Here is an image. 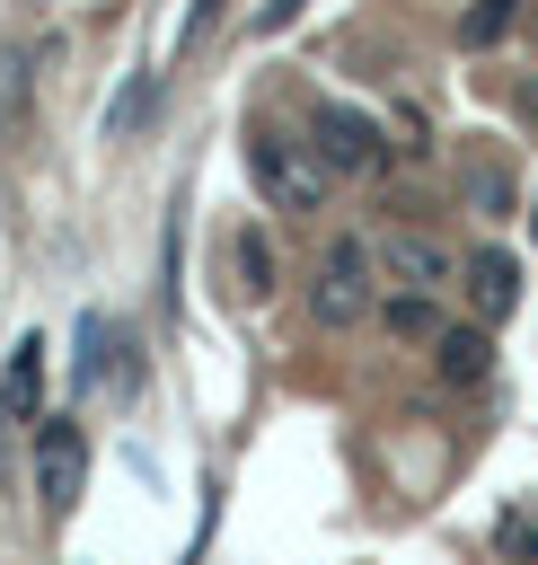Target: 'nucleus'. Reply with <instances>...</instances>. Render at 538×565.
<instances>
[{"mask_svg": "<svg viewBox=\"0 0 538 565\" xmlns=\"http://www.w3.org/2000/svg\"><path fill=\"white\" fill-rule=\"evenodd\" d=\"M247 177H256V194L273 203V212H326V194H335V177H326V159L309 150V141H291V132H265L256 124V141H247Z\"/></svg>", "mask_w": 538, "mask_h": 565, "instance_id": "1", "label": "nucleus"}, {"mask_svg": "<svg viewBox=\"0 0 538 565\" xmlns=\"http://www.w3.org/2000/svg\"><path fill=\"white\" fill-rule=\"evenodd\" d=\"M370 309H379V256H370V238H335L309 274V318L318 327H362Z\"/></svg>", "mask_w": 538, "mask_h": 565, "instance_id": "2", "label": "nucleus"}, {"mask_svg": "<svg viewBox=\"0 0 538 565\" xmlns=\"http://www.w3.org/2000/svg\"><path fill=\"white\" fill-rule=\"evenodd\" d=\"M309 150L326 159V177H379L388 159H397V141L362 115V106H318V132H309Z\"/></svg>", "mask_w": 538, "mask_h": 565, "instance_id": "3", "label": "nucleus"}, {"mask_svg": "<svg viewBox=\"0 0 538 565\" xmlns=\"http://www.w3.org/2000/svg\"><path fill=\"white\" fill-rule=\"evenodd\" d=\"M79 486H88V441H79L71 415H44V433H35V503H44V521H71Z\"/></svg>", "mask_w": 538, "mask_h": 565, "instance_id": "4", "label": "nucleus"}, {"mask_svg": "<svg viewBox=\"0 0 538 565\" xmlns=\"http://www.w3.org/2000/svg\"><path fill=\"white\" fill-rule=\"evenodd\" d=\"M370 256H379L388 291H423V300H441V291L459 282V256H450V247H441L432 230H406V221H397V230H388V238H379Z\"/></svg>", "mask_w": 538, "mask_h": 565, "instance_id": "5", "label": "nucleus"}, {"mask_svg": "<svg viewBox=\"0 0 538 565\" xmlns=\"http://www.w3.org/2000/svg\"><path fill=\"white\" fill-rule=\"evenodd\" d=\"M459 291H467V309H476V327H503V318L520 309V265H512L503 247H476V256L459 265Z\"/></svg>", "mask_w": 538, "mask_h": 565, "instance_id": "6", "label": "nucleus"}, {"mask_svg": "<svg viewBox=\"0 0 538 565\" xmlns=\"http://www.w3.org/2000/svg\"><path fill=\"white\" fill-rule=\"evenodd\" d=\"M432 371L450 380V388H485V371H494V327H441L432 335Z\"/></svg>", "mask_w": 538, "mask_h": 565, "instance_id": "7", "label": "nucleus"}, {"mask_svg": "<svg viewBox=\"0 0 538 565\" xmlns=\"http://www.w3.org/2000/svg\"><path fill=\"white\" fill-rule=\"evenodd\" d=\"M459 194H467L476 221H512V212H520V185H512V159H503V150H476L467 177H459Z\"/></svg>", "mask_w": 538, "mask_h": 565, "instance_id": "8", "label": "nucleus"}, {"mask_svg": "<svg viewBox=\"0 0 538 565\" xmlns=\"http://www.w3.org/2000/svg\"><path fill=\"white\" fill-rule=\"evenodd\" d=\"M35 397H44V335H26L9 353V380H0V424H35Z\"/></svg>", "mask_w": 538, "mask_h": 565, "instance_id": "9", "label": "nucleus"}, {"mask_svg": "<svg viewBox=\"0 0 538 565\" xmlns=\"http://www.w3.org/2000/svg\"><path fill=\"white\" fill-rule=\"evenodd\" d=\"M379 318H388V335H441V300H423V291H379Z\"/></svg>", "mask_w": 538, "mask_h": 565, "instance_id": "10", "label": "nucleus"}, {"mask_svg": "<svg viewBox=\"0 0 538 565\" xmlns=\"http://www.w3.org/2000/svg\"><path fill=\"white\" fill-rule=\"evenodd\" d=\"M26 53H0V141H18L26 132Z\"/></svg>", "mask_w": 538, "mask_h": 565, "instance_id": "11", "label": "nucleus"}, {"mask_svg": "<svg viewBox=\"0 0 538 565\" xmlns=\"http://www.w3.org/2000/svg\"><path fill=\"white\" fill-rule=\"evenodd\" d=\"M273 274H282V265H273L265 230H238V291H247V300H265V291H273Z\"/></svg>", "mask_w": 538, "mask_h": 565, "instance_id": "12", "label": "nucleus"}, {"mask_svg": "<svg viewBox=\"0 0 538 565\" xmlns=\"http://www.w3.org/2000/svg\"><path fill=\"white\" fill-rule=\"evenodd\" d=\"M512 9H520V0H476V9L459 18V44H494V35L512 26Z\"/></svg>", "mask_w": 538, "mask_h": 565, "instance_id": "13", "label": "nucleus"}, {"mask_svg": "<svg viewBox=\"0 0 538 565\" xmlns=\"http://www.w3.org/2000/svg\"><path fill=\"white\" fill-rule=\"evenodd\" d=\"M503 547H512V556H538V512H512V521H503Z\"/></svg>", "mask_w": 538, "mask_h": 565, "instance_id": "14", "label": "nucleus"}, {"mask_svg": "<svg viewBox=\"0 0 538 565\" xmlns=\"http://www.w3.org/2000/svg\"><path fill=\"white\" fill-rule=\"evenodd\" d=\"M300 9H309V0H265V18H256V26H265V35H273V26H291V18H300Z\"/></svg>", "mask_w": 538, "mask_h": 565, "instance_id": "15", "label": "nucleus"}, {"mask_svg": "<svg viewBox=\"0 0 538 565\" xmlns=\"http://www.w3.org/2000/svg\"><path fill=\"white\" fill-rule=\"evenodd\" d=\"M212 18H220V0H194V18H185V35H203Z\"/></svg>", "mask_w": 538, "mask_h": 565, "instance_id": "16", "label": "nucleus"}, {"mask_svg": "<svg viewBox=\"0 0 538 565\" xmlns=\"http://www.w3.org/2000/svg\"><path fill=\"white\" fill-rule=\"evenodd\" d=\"M520 115H529V124H538V71H529V79H520Z\"/></svg>", "mask_w": 538, "mask_h": 565, "instance_id": "17", "label": "nucleus"}, {"mask_svg": "<svg viewBox=\"0 0 538 565\" xmlns=\"http://www.w3.org/2000/svg\"><path fill=\"white\" fill-rule=\"evenodd\" d=\"M529 230H538V194H529Z\"/></svg>", "mask_w": 538, "mask_h": 565, "instance_id": "18", "label": "nucleus"}]
</instances>
